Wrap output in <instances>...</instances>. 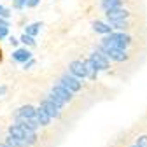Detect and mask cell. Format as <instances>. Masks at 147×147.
<instances>
[{"instance_id":"6da1fadb","label":"cell","mask_w":147,"mask_h":147,"mask_svg":"<svg viewBox=\"0 0 147 147\" xmlns=\"http://www.w3.org/2000/svg\"><path fill=\"white\" fill-rule=\"evenodd\" d=\"M58 82H60V84H63L68 91H72V93H77V91H81V89H82L81 81H79L77 77H74L70 72L63 74V76L60 77V81H58Z\"/></svg>"},{"instance_id":"484cf974","label":"cell","mask_w":147,"mask_h":147,"mask_svg":"<svg viewBox=\"0 0 147 147\" xmlns=\"http://www.w3.org/2000/svg\"><path fill=\"white\" fill-rule=\"evenodd\" d=\"M2 26H9V23L5 20H0V28H2Z\"/></svg>"},{"instance_id":"44dd1931","label":"cell","mask_w":147,"mask_h":147,"mask_svg":"<svg viewBox=\"0 0 147 147\" xmlns=\"http://www.w3.org/2000/svg\"><path fill=\"white\" fill-rule=\"evenodd\" d=\"M137 147H147V135H140L138 138H137V144H135Z\"/></svg>"},{"instance_id":"52a82bcc","label":"cell","mask_w":147,"mask_h":147,"mask_svg":"<svg viewBox=\"0 0 147 147\" xmlns=\"http://www.w3.org/2000/svg\"><path fill=\"white\" fill-rule=\"evenodd\" d=\"M51 93H54V95H56V96H60L65 103H68V102H72V98H74V93H72V91H68L63 84H54L53 86V89H51Z\"/></svg>"},{"instance_id":"603a6c76","label":"cell","mask_w":147,"mask_h":147,"mask_svg":"<svg viewBox=\"0 0 147 147\" xmlns=\"http://www.w3.org/2000/svg\"><path fill=\"white\" fill-rule=\"evenodd\" d=\"M28 4V0H16V7L18 9H21V7H25Z\"/></svg>"},{"instance_id":"ac0fdd59","label":"cell","mask_w":147,"mask_h":147,"mask_svg":"<svg viewBox=\"0 0 147 147\" xmlns=\"http://www.w3.org/2000/svg\"><path fill=\"white\" fill-rule=\"evenodd\" d=\"M40 23H33V25H30V26H26V30H25V33L26 35H30V37H35L37 33L40 32Z\"/></svg>"},{"instance_id":"7c38bea8","label":"cell","mask_w":147,"mask_h":147,"mask_svg":"<svg viewBox=\"0 0 147 147\" xmlns=\"http://www.w3.org/2000/svg\"><path fill=\"white\" fill-rule=\"evenodd\" d=\"M9 135L18 138V140H23L25 142V126L23 124H12L9 128Z\"/></svg>"},{"instance_id":"7402d4cb","label":"cell","mask_w":147,"mask_h":147,"mask_svg":"<svg viewBox=\"0 0 147 147\" xmlns=\"http://www.w3.org/2000/svg\"><path fill=\"white\" fill-rule=\"evenodd\" d=\"M7 33H9V26H2V28H0V39L7 37Z\"/></svg>"},{"instance_id":"ba28073f","label":"cell","mask_w":147,"mask_h":147,"mask_svg":"<svg viewBox=\"0 0 147 147\" xmlns=\"http://www.w3.org/2000/svg\"><path fill=\"white\" fill-rule=\"evenodd\" d=\"M105 56L109 60H112V61H117V63H123V61H126L128 58H130V56H128V53L123 51V49H110V51L105 53Z\"/></svg>"},{"instance_id":"9a60e30c","label":"cell","mask_w":147,"mask_h":147,"mask_svg":"<svg viewBox=\"0 0 147 147\" xmlns=\"http://www.w3.org/2000/svg\"><path fill=\"white\" fill-rule=\"evenodd\" d=\"M109 25L112 26V30H116V32H128V30L131 28L130 20H124V21H110Z\"/></svg>"},{"instance_id":"30bf717a","label":"cell","mask_w":147,"mask_h":147,"mask_svg":"<svg viewBox=\"0 0 147 147\" xmlns=\"http://www.w3.org/2000/svg\"><path fill=\"white\" fill-rule=\"evenodd\" d=\"M123 5H124V0H100V7L103 9V12H109Z\"/></svg>"},{"instance_id":"d6986e66","label":"cell","mask_w":147,"mask_h":147,"mask_svg":"<svg viewBox=\"0 0 147 147\" xmlns=\"http://www.w3.org/2000/svg\"><path fill=\"white\" fill-rule=\"evenodd\" d=\"M47 98H49V100H51V102H53L54 105H58L60 109H63V107L67 105V103H65V102H63V100H61L60 96H56L54 93H49V95H47Z\"/></svg>"},{"instance_id":"4fadbf2b","label":"cell","mask_w":147,"mask_h":147,"mask_svg":"<svg viewBox=\"0 0 147 147\" xmlns=\"http://www.w3.org/2000/svg\"><path fill=\"white\" fill-rule=\"evenodd\" d=\"M84 67H86V76H88V79H96V74H98V68H96V65L91 61V58H86L84 60Z\"/></svg>"},{"instance_id":"e0dca14e","label":"cell","mask_w":147,"mask_h":147,"mask_svg":"<svg viewBox=\"0 0 147 147\" xmlns=\"http://www.w3.org/2000/svg\"><path fill=\"white\" fill-rule=\"evenodd\" d=\"M25 142H26L28 145H32V144L37 142V135H35V131H33V130H28L26 126H25Z\"/></svg>"},{"instance_id":"2e32d148","label":"cell","mask_w":147,"mask_h":147,"mask_svg":"<svg viewBox=\"0 0 147 147\" xmlns=\"http://www.w3.org/2000/svg\"><path fill=\"white\" fill-rule=\"evenodd\" d=\"M4 144H5V147H26V145H28L26 142L18 140V138H14V137H11V135L5 138V142H4Z\"/></svg>"},{"instance_id":"cb8c5ba5","label":"cell","mask_w":147,"mask_h":147,"mask_svg":"<svg viewBox=\"0 0 147 147\" xmlns=\"http://www.w3.org/2000/svg\"><path fill=\"white\" fill-rule=\"evenodd\" d=\"M39 2H40V0H28V7H35V5H39Z\"/></svg>"},{"instance_id":"3957f363","label":"cell","mask_w":147,"mask_h":147,"mask_svg":"<svg viewBox=\"0 0 147 147\" xmlns=\"http://www.w3.org/2000/svg\"><path fill=\"white\" fill-rule=\"evenodd\" d=\"M89 58H91V61L96 65L98 70H109V68H110V60H109L107 56H103V54H102L100 51H96V49L89 54Z\"/></svg>"},{"instance_id":"5bb4252c","label":"cell","mask_w":147,"mask_h":147,"mask_svg":"<svg viewBox=\"0 0 147 147\" xmlns=\"http://www.w3.org/2000/svg\"><path fill=\"white\" fill-rule=\"evenodd\" d=\"M35 117H37V121H39V124H40V126H47V124H49V121H51V116L46 112L42 107H39V109L35 110Z\"/></svg>"},{"instance_id":"d4e9b609","label":"cell","mask_w":147,"mask_h":147,"mask_svg":"<svg viewBox=\"0 0 147 147\" xmlns=\"http://www.w3.org/2000/svg\"><path fill=\"white\" fill-rule=\"evenodd\" d=\"M9 42H11L12 46H18V42H20V40H18L16 37H11V39H9Z\"/></svg>"},{"instance_id":"8fae6325","label":"cell","mask_w":147,"mask_h":147,"mask_svg":"<svg viewBox=\"0 0 147 147\" xmlns=\"http://www.w3.org/2000/svg\"><path fill=\"white\" fill-rule=\"evenodd\" d=\"M12 58L16 60V61H20V63H26V61H30L32 60V53L25 47V49H16L14 53H12Z\"/></svg>"},{"instance_id":"277c9868","label":"cell","mask_w":147,"mask_h":147,"mask_svg":"<svg viewBox=\"0 0 147 147\" xmlns=\"http://www.w3.org/2000/svg\"><path fill=\"white\" fill-rule=\"evenodd\" d=\"M68 72L72 74L74 77H77V79H86V67H84V61L81 60H74L70 65H68Z\"/></svg>"},{"instance_id":"f1b7e54d","label":"cell","mask_w":147,"mask_h":147,"mask_svg":"<svg viewBox=\"0 0 147 147\" xmlns=\"http://www.w3.org/2000/svg\"><path fill=\"white\" fill-rule=\"evenodd\" d=\"M131 147H137V145H131Z\"/></svg>"},{"instance_id":"ffe728a7","label":"cell","mask_w":147,"mask_h":147,"mask_svg":"<svg viewBox=\"0 0 147 147\" xmlns=\"http://www.w3.org/2000/svg\"><path fill=\"white\" fill-rule=\"evenodd\" d=\"M21 42H23V44H26V46H33V44H35L33 37H30V35H26V33H23V35H21Z\"/></svg>"},{"instance_id":"8992f818","label":"cell","mask_w":147,"mask_h":147,"mask_svg":"<svg viewBox=\"0 0 147 147\" xmlns=\"http://www.w3.org/2000/svg\"><path fill=\"white\" fill-rule=\"evenodd\" d=\"M35 110L32 105H23L21 109H18V112H16V119L23 123V121H28V119H37L35 117Z\"/></svg>"},{"instance_id":"9c48e42d","label":"cell","mask_w":147,"mask_h":147,"mask_svg":"<svg viewBox=\"0 0 147 147\" xmlns=\"http://www.w3.org/2000/svg\"><path fill=\"white\" fill-rule=\"evenodd\" d=\"M91 26H93V30H95L96 33H102L103 37L114 32V30H112V26H110L109 23H103V21H98V20H96V21H93V23H91Z\"/></svg>"},{"instance_id":"7a4b0ae2","label":"cell","mask_w":147,"mask_h":147,"mask_svg":"<svg viewBox=\"0 0 147 147\" xmlns=\"http://www.w3.org/2000/svg\"><path fill=\"white\" fill-rule=\"evenodd\" d=\"M105 18H107V23L110 21H124V20H130L131 18V12L124 9V7H117V9H112L105 12Z\"/></svg>"},{"instance_id":"4316f807","label":"cell","mask_w":147,"mask_h":147,"mask_svg":"<svg viewBox=\"0 0 147 147\" xmlns=\"http://www.w3.org/2000/svg\"><path fill=\"white\" fill-rule=\"evenodd\" d=\"M4 11H5V7H2V5H0V18L4 16Z\"/></svg>"},{"instance_id":"5b68a950","label":"cell","mask_w":147,"mask_h":147,"mask_svg":"<svg viewBox=\"0 0 147 147\" xmlns=\"http://www.w3.org/2000/svg\"><path fill=\"white\" fill-rule=\"evenodd\" d=\"M40 107L46 110V112L51 116V119L54 117V119H58V117H61V109L58 107V105H54L49 98H44L42 102H40Z\"/></svg>"},{"instance_id":"83f0119b","label":"cell","mask_w":147,"mask_h":147,"mask_svg":"<svg viewBox=\"0 0 147 147\" xmlns=\"http://www.w3.org/2000/svg\"><path fill=\"white\" fill-rule=\"evenodd\" d=\"M0 147H5V144H0Z\"/></svg>"}]
</instances>
